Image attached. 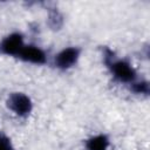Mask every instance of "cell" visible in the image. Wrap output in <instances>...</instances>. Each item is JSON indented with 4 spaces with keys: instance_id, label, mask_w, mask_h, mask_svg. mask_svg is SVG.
I'll return each instance as SVG.
<instances>
[{
    "instance_id": "1",
    "label": "cell",
    "mask_w": 150,
    "mask_h": 150,
    "mask_svg": "<svg viewBox=\"0 0 150 150\" xmlns=\"http://www.w3.org/2000/svg\"><path fill=\"white\" fill-rule=\"evenodd\" d=\"M103 61L105 67L109 69L111 76L114 77V80L117 81L118 83L130 86L138 80L136 69L132 67V64L124 59L117 57L111 49L104 48Z\"/></svg>"
},
{
    "instance_id": "2",
    "label": "cell",
    "mask_w": 150,
    "mask_h": 150,
    "mask_svg": "<svg viewBox=\"0 0 150 150\" xmlns=\"http://www.w3.org/2000/svg\"><path fill=\"white\" fill-rule=\"evenodd\" d=\"M7 108L19 117H27L33 110V102L25 93H12L6 101Z\"/></svg>"
},
{
    "instance_id": "3",
    "label": "cell",
    "mask_w": 150,
    "mask_h": 150,
    "mask_svg": "<svg viewBox=\"0 0 150 150\" xmlns=\"http://www.w3.org/2000/svg\"><path fill=\"white\" fill-rule=\"evenodd\" d=\"M25 46L23 35L19 32H13L0 41V54L18 59Z\"/></svg>"
},
{
    "instance_id": "4",
    "label": "cell",
    "mask_w": 150,
    "mask_h": 150,
    "mask_svg": "<svg viewBox=\"0 0 150 150\" xmlns=\"http://www.w3.org/2000/svg\"><path fill=\"white\" fill-rule=\"evenodd\" d=\"M81 56V49L75 46L66 47L61 49L55 56H54V66L55 68L60 70H68L73 68L80 60Z\"/></svg>"
},
{
    "instance_id": "5",
    "label": "cell",
    "mask_w": 150,
    "mask_h": 150,
    "mask_svg": "<svg viewBox=\"0 0 150 150\" xmlns=\"http://www.w3.org/2000/svg\"><path fill=\"white\" fill-rule=\"evenodd\" d=\"M18 59L32 64H45L47 62V54L41 47L26 43Z\"/></svg>"
},
{
    "instance_id": "6",
    "label": "cell",
    "mask_w": 150,
    "mask_h": 150,
    "mask_svg": "<svg viewBox=\"0 0 150 150\" xmlns=\"http://www.w3.org/2000/svg\"><path fill=\"white\" fill-rule=\"evenodd\" d=\"M86 150H108L110 146V139L104 134H97L89 137L86 141Z\"/></svg>"
},
{
    "instance_id": "7",
    "label": "cell",
    "mask_w": 150,
    "mask_h": 150,
    "mask_svg": "<svg viewBox=\"0 0 150 150\" xmlns=\"http://www.w3.org/2000/svg\"><path fill=\"white\" fill-rule=\"evenodd\" d=\"M130 90L138 95H148L149 94V83L145 80H137L132 84L129 86Z\"/></svg>"
},
{
    "instance_id": "8",
    "label": "cell",
    "mask_w": 150,
    "mask_h": 150,
    "mask_svg": "<svg viewBox=\"0 0 150 150\" xmlns=\"http://www.w3.org/2000/svg\"><path fill=\"white\" fill-rule=\"evenodd\" d=\"M48 19H49V25H50L52 28L57 29L59 27H61V25H62V18H61V15L56 11L53 12V13H50Z\"/></svg>"
},
{
    "instance_id": "9",
    "label": "cell",
    "mask_w": 150,
    "mask_h": 150,
    "mask_svg": "<svg viewBox=\"0 0 150 150\" xmlns=\"http://www.w3.org/2000/svg\"><path fill=\"white\" fill-rule=\"evenodd\" d=\"M0 150H15L11 139L0 131Z\"/></svg>"
}]
</instances>
